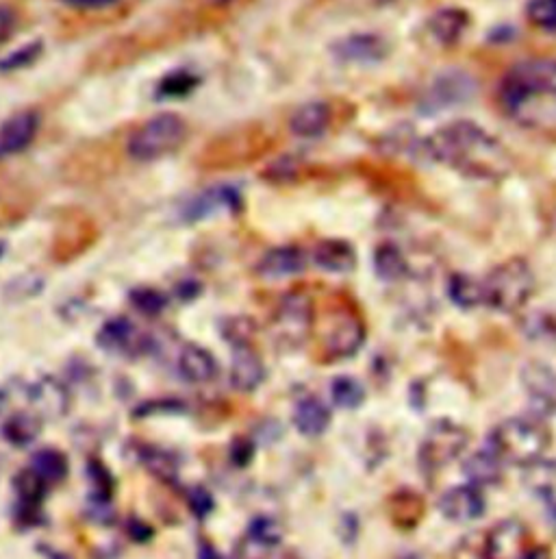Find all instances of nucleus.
<instances>
[{
	"instance_id": "f3484780",
	"label": "nucleus",
	"mask_w": 556,
	"mask_h": 559,
	"mask_svg": "<svg viewBox=\"0 0 556 559\" xmlns=\"http://www.w3.org/2000/svg\"><path fill=\"white\" fill-rule=\"evenodd\" d=\"M328 122H331V109L322 101H313L302 105L294 111L292 120H289V129L298 138H320V135L328 129Z\"/></svg>"
},
{
	"instance_id": "1a4fd4ad",
	"label": "nucleus",
	"mask_w": 556,
	"mask_h": 559,
	"mask_svg": "<svg viewBox=\"0 0 556 559\" xmlns=\"http://www.w3.org/2000/svg\"><path fill=\"white\" fill-rule=\"evenodd\" d=\"M40 118L35 111H20L0 124V159L14 157L33 144Z\"/></svg>"
},
{
	"instance_id": "6e6552de",
	"label": "nucleus",
	"mask_w": 556,
	"mask_h": 559,
	"mask_svg": "<svg viewBox=\"0 0 556 559\" xmlns=\"http://www.w3.org/2000/svg\"><path fill=\"white\" fill-rule=\"evenodd\" d=\"M439 512L452 523H472L485 514V496L478 486H457L439 499Z\"/></svg>"
},
{
	"instance_id": "bb28decb",
	"label": "nucleus",
	"mask_w": 556,
	"mask_h": 559,
	"mask_svg": "<svg viewBox=\"0 0 556 559\" xmlns=\"http://www.w3.org/2000/svg\"><path fill=\"white\" fill-rule=\"evenodd\" d=\"M374 270L383 281H400L407 275V259L394 244H383L374 253Z\"/></svg>"
},
{
	"instance_id": "a211bd4d",
	"label": "nucleus",
	"mask_w": 556,
	"mask_h": 559,
	"mask_svg": "<svg viewBox=\"0 0 556 559\" xmlns=\"http://www.w3.org/2000/svg\"><path fill=\"white\" fill-rule=\"evenodd\" d=\"M313 262L318 268L335 275H344L357 266V255L352 246L341 240H324L313 251Z\"/></svg>"
},
{
	"instance_id": "2eb2a0df",
	"label": "nucleus",
	"mask_w": 556,
	"mask_h": 559,
	"mask_svg": "<svg viewBox=\"0 0 556 559\" xmlns=\"http://www.w3.org/2000/svg\"><path fill=\"white\" fill-rule=\"evenodd\" d=\"M31 403L37 414L46 418H59L68 412L70 396L57 379L44 377L31 388Z\"/></svg>"
},
{
	"instance_id": "7c9ffc66",
	"label": "nucleus",
	"mask_w": 556,
	"mask_h": 559,
	"mask_svg": "<svg viewBox=\"0 0 556 559\" xmlns=\"http://www.w3.org/2000/svg\"><path fill=\"white\" fill-rule=\"evenodd\" d=\"M139 459L161 481H176V477H179V464H176L174 455L157 449V446H144L139 451Z\"/></svg>"
},
{
	"instance_id": "a18cd8bd",
	"label": "nucleus",
	"mask_w": 556,
	"mask_h": 559,
	"mask_svg": "<svg viewBox=\"0 0 556 559\" xmlns=\"http://www.w3.org/2000/svg\"><path fill=\"white\" fill-rule=\"evenodd\" d=\"M7 407V394L0 390V412H3V409Z\"/></svg>"
},
{
	"instance_id": "4be33fe9",
	"label": "nucleus",
	"mask_w": 556,
	"mask_h": 559,
	"mask_svg": "<svg viewBox=\"0 0 556 559\" xmlns=\"http://www.w3.org/2000/svg\"><path fill=\"white\" fill-rule=\"evenodd\" d=\"M387 51L381 37L374 35H352L341 40L335 48V55L341 61H350V64H361V61H378Z\"/></svg>"
},
{
	"instance_id": "37998d69",
	"label": "nucleus",
	"mask_w": 556,
	"mask_h": 559,
	"mask_svg": "<svg viewBox=\"0 0 556 559\" xmlns=\"http://www.w3.org/2000/svg\"><path fill=\"white\" fill-rule=\"evenodd\" d=\"M522 559H550V553L546 549H541V546H535V549H528Z\"/></svg>"
},
{
	"instance_id": "cd10ccee",
	"label": "nucleus",
	"mask_w": 556,
	"mask_h": 559,
	"mask_svg": "<svg viewBox=\"0 0 556 559\" xmlns=\"http://www.w3.org/2000/svg\"><path fill=\"white\" fill-rule=\"evenodd\" d=\"M40 431H42V427H40V420H37V416L22 412V414L11 416L5 422L3 436L14 446H29L31 442L37 440V436H40Z\"/></svg>"
},
{
	"instance_id": "f8f14e48",
	"label": "nucleus",
	"mask_w": 556,
	"mask_h": 559,
	"mask_svg": "<svg viewBox=\"0 0 556 559\" xmlns=\"http://www.w3.org/2000/svg\"><path fill=\"white\" fill-rule=\"evenodd\" d=\"M474 92V81L465 72H448L433 83V90L428 92L424 109H444L450 105L463 103Z\"/></svg>"
},
{
	"instance_id": "f704fd0d",
	"label": "nucleus",
	"mask_w": 556,
	"mask_h": 559,
	"mask_svg": "<svg viewBox=\"0 0 556 559\" xmlns=\"http://www.w3.org/2000/svg\"><path fill=\"white\" fill-rule=\"evenodd\" d=\"M85 472H87V479H90V486H92V499H109L113 483H111L107 468L100 466L98 462H92L85 468Z\"/></svg>"
},
{
	"instance_id": "39448f33",
	"label": "nucleus",
	"mask_w": 556,
	"mask_h": 559,
	"mask_svg": "<svg viewBox=\"0 0 556 559\" xmlns=\"http://www.w3.org/2000/svg\"><path fill=\"white\" fill-rule=\"evenodd\" d=\"M187 138V124L176 114H161L144 122L129 140L126 151L135 161H157L179 151Z\"/></svg>"
},
{
	"instance_id": "72a5a7b5",
	"label": "nucleus",
	"mask_w": 556,
	"mask_h": 559,
	"mask_svg": "<svg viewBox=\"0 0 556 559\" xmlns=\"http://www.w3.org/2000/svg\"><path fill=\"white\" fill-rule=\"evenodd\" d=\"M250 540L259 546H274L283 540V529L274 518H257L250 525Z\"/></svg>"
},
{
	"instance_id": "5701e85b",
	"label": "nucleus",
	"mask_w": 556,
	"mask_h": 559,
	"mask_svg": "<svg viewBox=\"0 0 556 559\" xmlns=\"http://www.w3.org/2000/svg\"><path fill=\"white\" fill-rule=\"evenodd\" d=\"M502 459L491 451H480V453H474L470 455L463 462V472H465V477L470 479L472 486H478V488H483V486H491V483H496L500 481L502 477Z\"/></svg>"
},
{
	"instance_id": "4c0bfd02",
	"label": "nucleus",
	"mask_w": 556,
	"mask_h": 559,
	"mask_svg": "<svg viewBox=\"0 0 556 559\" xmlns=\"http://www.w3.org/2000/svg\"><path fill=\"white\" fill-rule=\"evenodd\" d=\"M250 333H252V327H250V322L244 318L229 320V327L224 329L226 340H229L233 346H246L250 340Z\"/></svg>"
},
{
	"instance_id": "c03bdc74",
	"label": "nucleus",
	"mask_w": 556,
	"mask_h": 559,
	"mask_svg": "<svg viewBox=\"0 0 556 559\" xmlns=\"http://www.w3.org/2000/svg\"><path fill=\"white\" fill-rule=\"evenodd\" d=\"M198 559H220V555L211 549V546H202Z\"/></svg>"
},
{
	"instance_id": "9d476101",
	"label": "nucleus",
	"mask_w": 556,
	"mask_h": 559,
	"mask_svg": "<svg viewBox=\"0 0 556 559\" xmlns=\"http://www.w3.org/2000/svg\"><path fill=\"white\" fill-rule=\"evenodd\" d=\"M363 342H365L363 322L357 316L346 314L335 322L331 331H328L324 349L335 359H346L355 355L363 346Z\"/></svg>"
},
{
	"instance_id": "9b49d317",
	"label": "nucleus",
	"mask_w": 556,
	"mask_h": 559,
	"mask_svg": "<svg viewBox=\"0 0 556 559\" xmlns=\"http://www.w3.org/2000/svg\"><path fill=\"white\" fill-rule=\"evenodd\" d=\"M530 549L526 546V531L515 520H507L489 533L485 544V559H522Z\"/></svg>"
},
{
	"instance_id": "c9c22d12",
	"label": "nucleus",
	"mask_w": 556,
	"mask_h": 559,
	"mask_svg": "<svg viewBox=\"0 0 556 559\" xmlns=\"http://www.w3.org/2000/svg\"><path fill=\"white\" fill-rule=\"evenodd\" d=\"M131 301L139 309V312H144L148 316H155V314L161 312L163 307H166V296H163L157 290H148V288L135 290L131 294Z\"/></svg>"
},
{
	"instance_id": "58836bf2",
	"label": "nucleus",
	"mask_w": 556,
	"mask_h": 559,
	"mask_svg": "<svg viewBox=\"0 0 556 559\" xmlns=\"http://www.w3.org/2000/svg\"><path fill=\"white\" fill-rule=\"evenodd\" d=\"M187 501H189V507H192V512L196 516H200V518L207 516L211 509H213V499H211V494L205 488L189 490Z\"/></svg>"
},
{
	"instance_id": "79ce46f5",
	"label": "nucleus",
	"mask_w": 556,
	"mask_h": 559,
	"mask_svg": "<svg viewBox=\"0 0 556 559\" xmlns=\"http://www.w3.org/2000/svg\"><path fill=\"white\" fill-rule=\"evenodd\" d=\"M129 533L133 536V540H146L148 536H150V531H148V527L146 525H142V523H131L129 525Z\"/></svg>"
},
{
	"instance_id": "4468645a",
	"label": "nucleus",
	"mask_w": 556,
	"mask_h": 559,
	"mask_svg": "<svg viewBox=\"0 0 556 559\" xmlns=\"http://www.w3.org/2000/svg\"><path fill=\"white\" fill-rule=\"evenodd\" d=\"M265 379V366L261 357L250 346H235L231 362V385L239 392L257 390Z\"/></svg>"
},
{
	"instance_id": "6ab92c4d",
	"label": "nucleus",
	"mask_w": 556,
	"mask_h": 559,
	"mask_svg": "<svg viewBox=\"0 0 556 559\" xmlns=\"http://www.w3.org/2000/svg\"><path fill=\"white\" fill-rule=\"evenodd\" d=\"M522 383L533 401L541 405L556 403V375L550 366L539 362L526 364L522 370Z\"/></svg>"
},
{
	"instance_id": "dca6fc26",
	"label": "nucleus",
	"mask_w": 556,
	"mask_h": 559,
	"mask_svg": "<svg viewBox=\"0 0 556 559\" xmlns=\"http://www.w3.org/2000/svg\"><path fill=\"white\" fill-rule=\"evenodd\" d=\"M331 425V409L318 396H302L294 409V427L307 438H318Z\"/></svg>"
},
{
	"instance_id": "f03ea898",
	"label": "nucleus",
	"mask_w": 556,
	"mask_h": 559,
	"mask_svg": "<svg viewBox=\"0 0 556 559\" xmlns=\"http://www.w3.org/2000/svg\"><path fill=\"white\" fill-rule=\"evenodd\" d=\"M498 103L524 129L556 127V59H530L513 66L500 83Z\"/></svg>"
},
{
	"instance_id": "c85d7f7f",
	"label": "nucleus",
	"mask_w": 556,
	"mask_h": 559,
	"mask_svg": "<svg viewBox=\"0 0 556 559\" xmlns=\"http://www.w3.org/2000/svg\"><path fill=\"white\" fill-rule=\"evenodd\" d=\"M450 298L463 309L485 305L483 281H476L470 275H454L450 279Z\"/></svg>"
},
{
	"instance_id": "7ed1b4c3",
	"label": "nucleus",
	"mask_w": 556,
	"mask_h": 559,
	"mask_svg": "<svg viewBox=\"0 0 556 559\" xmlns=\"http://www.w3.org/2000/svg\"><path fill=\"white\" fill-rule=\"evenodd\" d=\"M548 446L550 431L533 418H509L491 431V451L515 466L539 462Z\"/></svg>"
},
{
	"instance_id": "ea45409f",
	"label": "nucleus",
	"mask_w": 556,
	"mask_h": 559,
	"mask_svg": "<svg viewBox=\"0 0 556 559\" xmlns=\"http://www.w3.org/2000/svg\"><path fill=\"white\" fill-rule=\"evenodd\" d=\"M16 29V14L7 5H0V44H5Z\"/></svg>"
},
{
	"instance_id": "f257e3e1",
	"label": "nucleus",
	"mask_w": 556,
	"mask_h": 559,
	"mask_svg": "<svg viewBox=\"0 0 556 559\" xmlns=\"http://www.w3.org/2000/svg\"><path fill=\"white\" fill-rule=\"evenodd\" d=\"M426 153L461 175L496 181L511 170L509 151L474 122H452L426 140Z\"/></svg>"
},
{
	"instance_id": "c756f323",
	"label": "nucleus",
	"mask_w": 556,
	"mask_h": 559,
	"mask_svg": "<svg viewBox=\"0 0 556 559\" xmlns=\"http://www.w3.org/2000/svg\"><path fill=\"white\" fill-rule=\"evenodd\" d=\"M31 468L40 475L46 483H59L68 475V462L63 453L55 449H42L33 455Z\"/></svg>"
},
{
	"instance_id": "20e7f679",
	"label": "nucleus",
	"mask_w": 556,
	"mask_h": 559,
	"mask_svg": "<svg viewBox=\"0 0 556 559\" xmlns=\"http://www.w3.org/2000/svg\"><path fill=\"white\" fill-rule=\"evenodd\" d=\"M485 305L511 314L522 309L535 292V275L524 259H509L483 281Z\"/></svg>"
},
{
	"instance_id": "aec40b11",
	"label": "nucleus",
	"mask_w": 556,
	"mask_h": 559,
	"mask_svg": "<svg viewBox=\"0 0 556 559\" xmlns=\"http://www.w3.org/2000/svg\"><path fill=\"white\" fill-rule=\"evenodd\" d=\"M239 205H242V201H239L237 190L220 185V188H211L207 192H202L198 198H194V201L187 207V218L200 220V218H207L222 209L235 211V209H239Z\"/></svg>"
},
{
	"instance_id": "393cba45",
	"label": "nucleus",
	"mask_w": 556,
	"mask_h": 559,
	"mask_svg": "<svg viewBox=\"0 0 556 559\" xmlns=\"http://www.w3.org/2000/svg\"><path fill=\"white\" fill-rule=\"evenodd\" d=\"M46 486H48V483L40 475H37V472L31 466L24 468L22 472H18L16 481H14L18 499H20L22 507L29 509V512H33V509L40 507V503L44 501Z\"/></svg>"
},
{
	"instance_id": "a19ab883",
	"label": "nucleus",
	"mask_w": 556,
	"mask_h": 559,
	"mask_svg": "<svg viewBox=\"0 0 556 559\" xmlns=\"http://www.w3.org/2000/svg\"><path fill=\"white\" fill-rule=\"evenodd\" d=\"M63 3L79 9H103V7L116 5L118 0H63Z\"/></svg>"
},
{
	"instance_id": "0eeeda50",
	"label": "nucleus",
	"mask_w": 556,
	"mask_h": 559,
	"mask_svg": "<svg viewBox=\"0 0 556 559\" xmlns=\"http://www.w3.org/2000/svg\"><path fill=\"white\" fill-rule=\"evenodd\" d=\"M313 325V305L309 296L305 294H289L285 296L276 312V327L278 338L287 344H298L307 338V333Z\"/></svg>"
},
{
	"instance_id": "2f4dec72",
	"label": "nucleus",
	"mask_w": 556,
	"mask_h": 559,
	"mask_svg": "<svg viewBox=\"0 0 556 559\" xmlns=\"http://www.w3.org/2000/svg\"><path fill=\"white\" fill-rule=\"evenodd\" d=\"M333 403L341 409H357L365 401L363 385L352 377H337L331 385Z\"/></svg>"
},
{
	"instance_id": "412c9836",
	"label": "nucleus",
	"mask_w": 556,
	"mask_h": 559,
	"mask_svg": "<svg viewBox=\"0 0 556 559\" xmlns=\"http://www.w3.org/2000/svg\"><path fill=\"white\" fill-rule=\"evenodd\" d=\"M181 375L192 383H207L218 375V364L213 355L196 344H189L179 355Z\"/></svg>"
},
{
	"instance_id": "e433bc0d",
	"label": "nucleus",
	"mask_w": 556,
	"mask_h": 559,
	"mask_svg": "<svg viewBox=\"0 0 556 559\" xmlns=\"http://www.w3.org/2000/svg\"><path fill=\"white\" fill-rule=\"evenodd\" d=\"M42 51V46L40 44H29V46H24L20 48V53H14V55H9L3 64H0V70H14V68H22V66H29L31 61L40 55Z\"/></svg>"
},
{
	"instance_id": "ddd939ff",
	"label": "nucleus",
	"mask_w": 556,
	"mask_h": 559,
	"mask_svg": "<svg viewBox=\"0 0 556 559\" xmlns=\"http://www.w3.org/2000/svg\"><path fill=\"white\" fill-rule=\"evenodd\" d=\"M307 268V255L296 246H278L261 257L257 272L263 279H287Z\"/></svg>"
},
{
	"instance_id": "423d86ee",
	"label": "nucleus",
	"mask_w": 556,
	"mask_h": 559,
	"mask_svg": "<svg viewBox=\"0 0 556 559\" xmlns=\"http://www.w3.org/2000/svg\"><path fill=\"white\" fill-rule=\"evenodd\" d=\"M470 436L457 422L439 420L426 431V436L420 446V459L426 470H439L454 462L463 451Z\"/></svg>"
},
{
	"instance_id": "49530a36",
	"label": "nucleus",
	"mask_w": 556,
	"mask_h": 559,
	"mask_svg": "<svg viewBox=\"0 0 556 559\" xmlns=\"http://www.w3.org/2000/svg\"><path fill=\"white\" fill-rule=\"evenodd\" d=\"M216 3H229V0H216Z\"/></svg>"
},
{
	"instance_id": "b1692460",
	"label": "nucleus",
	"mask_w": 556,
	"mask_h": 559,
	"mask_svg": "<svg viewBox=\"0 0 556 559\" xmlns=\"http://www.w3.org/2000/svg\"><path fill=\"white\" fill-rule=\"evenodd\" d=\"M100 349L109 353H131L137 349V333L135 327L126 318H113L103 329L98 331Z\"/></svg>"
},
{
	"instance_id": "de8ad7c7",
	"label": "nucleus",
	"mask_w": 556,
	"mask_h": 559,
	"mask_svg": "<svg viewBox=\"0 0 556 559\" xmlns=\"http://www.w3.org/2000/svg\"><path fill=\"white\" fill-rule=\"evenodd\" d=\"M0 255H3V244H0Z\"/></svg>"
},
{
	"instance_id": "a878e982",
	"label": "nucleus",
	"mask_w": 556,
	"mask_h": 559,
	"mask_svg": "<svg viewBox=\"0 0 556 559\" xmlns=\"http://www.w3.org/2000/svg\"><path fill=\"white\" fill-rule=\"evenodd\" d=\"M467 27L465 11L459 9H444L437 11L431 18V33L437 37L441 44L457 42Z\"/></svg>"
},
{
	"instance_id": "473e14b6",
	"label": "nucleus",
	"mask_w": 556,
	"mask_h": 559,
	"mask_svg": "<svg viewBox=\"0 0 556 559\" xmlns=\"http://www.w3.org/2000/svg\"><path fill=\"white\" fill-rule=\"evenodd\" d=\"M526 16L537 29L556 33V0H530Z\"/></svg>"
}]
</instances>
